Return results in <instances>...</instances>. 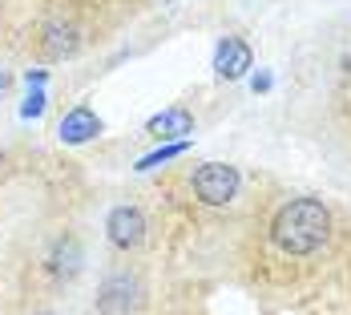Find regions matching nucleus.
Here are the masks:
<instances>
[{
    "mask_svg": "<svg viewBox=\"0 0 351 315\" xmlns=\"http://www.w3.org/2000/svg\"><path fill=\"white\" fill-rule=\"evenodd\" d=\"M271 239L282 255H315L319 246L331 239V210L319 198H291L282 202L275 222H271Z\"/></svg>",
    "mask_w": 351,
    "mask_h": 315,
    "instance_id": "1",
    "label": "nucleus"
},
{
    "mask_svg": "<svg viewBox=\"0 0 351 315\" xmlns=\"http://www.w3.org/2000/svg\"><path fill=\"white\" fill-rule=\"evenodd\" d=\"M190 190H194V198H198L202 207H226V202L239 198L243 174H239V166H230V162H202V166L190 174Z\"/></svg>",
    "mask_w": 351,
    "mask_h": 315,
    "instance_id": "2",
    "label": "nucleus"
},
{
    "mask_svg": "<svg viewBox=\"0 0 351 315\" xmlns=\"http://www.w3.org/2000/svg\"><path fill=\"white\" fill-rule=\"evenodd\" d=\"M145 303V287L130 271H113L97 287V315H134Z\"/></svg>",
    "mask_w": 351,
    "mask_h": 315,
    "instance_id": "3",
    "label": "nucleus"
},
{
    "mask_svg": "<svg viewBox=\"0 0 351 315\" xmlns=\"http://www.w3.org/2000/svg\"><path fill=\"white\" fill-rule=\"evenodd\" d=\"M145 231H149V222H145V210L134 207V202H121V207H113L106 214V239L113 250H138L145 243Z\"/></svg>",
    "mask_w": 351,
    "mask_h": 315,
    "instance_id": "4",
    "label": "nucleus"
},
{
    "mask_svg": "<svg viewBox=\"0 0 351 315\" xmlns=\"http://www.w3.org/2000/svg\"><path fill=\"white\" fill-rule=\"evenodd\" d=\"M254 69V53L243 36H218L214 45V77L218 81H243Z\"/></svg>",
    "mask_w": 351,
    "mask_h": 315,
    "instance_id": "5",
    "label": "nucleus"
},
{
    "mask_svg": "<svg viewBox=\"0 0 351 315\" xmlns=\"http://www.w3.org/2000/svg\"><path fill=\"white\" fill-rule=\"evenodd\" d=\"M45 271L53 275L57 283H73L81 271H85V246L77 235H61L53 239L49 255H45Z\"/></svg>",
    "mask_w": 351,
    "mask_h": 315,
    "instance_id": "6",
    "label": "nucleus"
},
{
    "mask_svg": "<svg viewBox=\"0 0 351 315\" xmlns=\"http://www.w3.org/2000/svg\"><path fill=\"white\" fill-rule=\"evenodd\" d=\"M106 134V121L97 117V109L93 105H73L69 113L57 121V138L65 141V145H85V141H93V138H101Z\"/></svg>",
    "mask_w": 351,
    "mask_h": 315,
    "instance_id": "7",
    "label": "nucleus"
},
{
    "mask_svg": "<svg viewBox=\"0 0 351 315\" xmlns=\"http://www.w3.org/2000/svg\"><path fill=\"white\" fill-rule=\"evenodd\" d=\"M145 134L154 141H182L194 134V113L186 109V105H170V109H162V113H154L149 121H145Z\"/></svg>",
    "mask_w": 351,
    "mask_h": 315,
    "instance_id": "8",
    "label": "nucleus"
},
{
    "mask_svg": "<svg viewBox=\"0 0 351 315\" xmlns=\"http://www.w3.org/2000/svg\"><path fill=\"white\" fill-rule=\"evenodd\" d=\"M77 45H81V36H77V29L65 25V21H49L45 33H40V49H45L49 57H57V61H61V57H73Z\"/></svg>",
    "mask_w": 351,
    "mask_h": 315,
    "instance_id": "9",
    "label": "nucleus"
},
{
    "mask_svg": "<svg viewBox=\"0 0 351 315\" xmlns=\"http://www.w3.org/2000/svg\"><path fill=\"white\" fill-rule=\"evenodd\" d=\"M190 150V138H182V141H158V150H149V154H141L138 158V174H149V170H158V166H166V162H174V158H182Z\"/></svg>",
    "mask_w": 351,
    "mask_h": 315,
    "instance_id": "10",
    "label": "nucleus"
},
{
    "mask_svg": "<svg viewBox=\"0 0 351 315\" xmlns=\"http://www.w3.org/2000/svg\"><path fill=\"white\" fill-rule=\"evenodd\" d=\"M45 105H49L45 89H29V97H25V105H21V117H25V121H36V117L45 113Z\"/></svg>",
    "mask_w": 351,
    "mask_h": 315,
    "instance_id": "11",
    "label": "nucleus"
},
{
    "mask_svg": "<svg viewBox=\"0 0 351 315\" xmlns=\"http://www.w3.org/2000/svg\"><path fill=\"white\" fill-rule=\"evenodd\" d=\"M271 89H275V73L271 69L250 73V93H271Z\"/></svg>",
    "mask_w": 351,
    "mask_h": 315,
    "instance_id": "12",
    "label": "nucleus"
},
{
    "mask_svg": "<svg viewBox=\"0 0 351 315\" xmlns=\"http://www.w3.org/2000/svg\"><path fill=\"white\" fill-rule=\"evenodd\" d=\"M25 85L29 89H45L49 85V69H25Z\"/></svg>",
    "mask_w": 351,
    "mask_h": 315,
    "instance_id": "13",
    "label": "nucleus"
},
{
    "mask_svg": "<svg viewBox=\"0 0 351 315\" xmlns=\"http://www.w3.org/2000/svg\"><path fill=\"white\" fill-rule=\"evenodd\" d=\"M8 85H12V73H4V69H0V97L8 93Z\"/></svg>",
    "mask_w": 351,
    "mask_h": 315,
    "instance_id": "14",
    "label": "nucleus"
},
{
    "mask_svg": "<svg viewBox=\"0 0 351 315\" xmlns=\"http://www.w3.org/2000/svg\"><path fill=\"white\" fill-rule=\"evenodd\" d=\"M33 315H53V312H33Z\"/></svg>",
    "mask_w": 351,
    "mask_h": 315,
    "instance_id": "15",
    "label": "nucleus"
}]
</instances>
